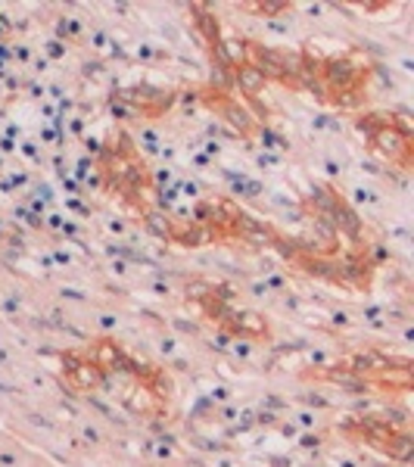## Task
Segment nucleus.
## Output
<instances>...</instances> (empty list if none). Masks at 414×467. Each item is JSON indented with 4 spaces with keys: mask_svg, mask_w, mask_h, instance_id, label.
<instances>
[{
    "mask_svg": "<svg viewBox=\"0 0 414 467\" xmlns=\"http://www.w3.org/2000/svg\"><path fill=\"white\" fill-rule=\"evenodd\" d=\"M380 122L374 125L367 116H361V131H367V138H371V144L378 153L387 156L389 162L402 165V169H409L411 165V131L405 122H396L393 116H378Z\"/></svg>",
    "mask_w": 414,
    "mask_h": 467,
    "instance_id": "1",
    "label": "nucleus"
},
{
    "mask_svg": "<svg viewBox=\"0 0 414 467\" xmlns=\"http://www.w3.org/2000/svg\"><path fill=\"white\" fill-rule=\"evenodd\" d=\"M361 440L367 446L387 451V455L398 458V462H409V451H411V442L405 433H393L387 424H374V420H361Z\"/></svg>",
    "mask_w": 414,
    "mask_h": 467,
    "instance_id": "2",
    "label": "nucleus"
}]
</instances>
